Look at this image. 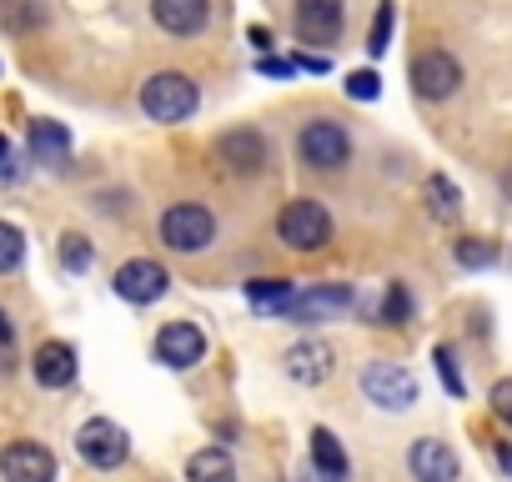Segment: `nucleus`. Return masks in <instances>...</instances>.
Returning <instances> with one entry per match:
<instances>
[{
	"label": "nucleus",
	"instance_id": "f257e3e1",
	"mask_svg": "<svg viewBox=\"0 0 512 482\" xmlns=\"http://www.w3.org/2000/svg\"><path fill=\"white\" fill-rule=\"evenodd\" d=\"M196 101H201V91H196V81L181 76V71H156V76L141 86V111H146L151 121H161V126L186 121V116L196 111Z\"/></svg>",
	"mask_w": 512,
	"mask_h": 482
},
{
	"label": "nucleus",
	"instance_id": "f03ea898",
	"mask_svg": "<svg viewBox=\"0 0 512 482\" xmlns=\"http://www.w3.org/2000/svg\"><path fill=\"white\" fill-rule=\"evenodd\" d=\"M216 236V216L201 206V201H176L166 216H161V241L171 252L191 257V252H206Z\"/></svg>",
	"mask_w": 512,
	"mask_h": 482
},
{
	"label": "nucleus",
	"instance_id": "7ed1b4c3",
	"mask_svg": "<svg viewBox=\"0 0 512 482\" xmlns=\"http://www.w3.org/2000/svg\"><path fill=\"white\" fill-rule=\"evenodd\" d=\"M277 236L287 241L292 252H317V247H327L332 241V216H327V206L322 201H287L282 206V216H277Z\"/></svg>",
	"mask_w": 512,
	"mask_h": 482
},
{
	"label": "nucleus",
	"instance_id": "20e7f679",
	"mask_svg": "<svg viewBox=\"0 0 512 482\" xmlns=\"http://www.w3.org/2000/svg\"><path fill=\"white\" fill-rule=\"evenodd\" d=\"M297 156H302L312 171H342V166L352 161V141H347V131H342L332 116H322V121H307V126H302Z\"/></svg>",
	"mask_w": 512,
	"mask_h": 482
},
{
	"label": "nucleus",
	"instance_id": "39448f33",
	"mask_svg": "<svg viewBox=\"0 0 512 482\" xmlns=\"http://www.w3.org/2000/svg\"><path fill=\"white\" fill-rule=\"evenodd\" d=\"M362 392H367L377 407H387V412H402V407L417 402V382H412V372L397 367V362H372V367L362 372Z\"/></svg>",
	"mask_w": 512,
	"mask_h": 482
},
{
	"label": "nucleus",
	"instance_id": "423d86ee",
	"mask_svg": "<svg viewBox=\"0 0 512 482\" xmlns=\"http://www.w3.org/2000/svg\"><path fill=\"white\" fill-rule=\"evenodd\" d=\"M76 452L91 462V467H121L126 462V452H131V442H126V432L116 427V422H106V417H91V422H81V432H76Z\"/></svg>",
	"mask_w": 512,
	"mask_h": 482
},
{
	"label": "nucleus",
	"instance_id": "0eeeda50",
	"mask_svg": "<svg viewBox=\"0 0 512 482\" xmlns=\"http://www.w3.org/2000/svg\"><path fill=\"white\" fill-rule=\"evenodd\" d=\"M462 86V66L447 56V51H422L412 61V91L422 101H447L452 91Z\"/></svg>",
	"mask_w": 512,
	"mask_h": 482
},
{
	"label": "nucleus",
	"instance_id": "6e6552de",
	"mask_svg": "<svg viewBox=\"0 0 512 482\" xmlns=\"http://www.w3.org/2000/svg\"><path fill=\"white\" fill-rule=\"evenodd\" d=\"M267 136L262 131H251V126H236V131H226L221 141H216V161L226 166V171H236V176H256L267 166Z\"/></svg>",
	"mask_w": 512,
	"mask_h": 482
},
{
	"label": "nucleus",
	"instance_id": "1a4fd4ad",
	"mask_svg": "<svg viewBox=\"0 0 512 482\" xmlns=\"http://www.w3.org/2000/svg\"><path fill=\"white\" fill-rule=\"evenodd\" d=\"M166 267L161 262H151V257H136V262H121V272H116V297L121 302H131V307H146V302H156L161 292H166Z\"/></svg>",
	"mask_w": 512,
	"mask_h": 482
},
{
	"label": "nucleus",
	"instance_id": "9d476101",
	"mask_svg": "<svg viewBox=\"0 0 512 482\" xmlns=\"http://www.w3.org/2000/svg\"><path fill=\"white\" fill-rule=\"evenodd\" d=\"M156 357H161L166 367H176V372L196 367V362L206 357V337H201V327H191V322H166V327L156 332Z\"/></svg>",
	"mask_w": 512,
	"mask_h": 482
},
{
	"label": "nucleus",
	"instance_id": "9b49d317",
	"mask_svg": "<svg viewBox=\"0 0 512 482\" xmlns=\"http://www.w3.org/2000/svg\"><path fill=\"white\" fill-rule=\"evenodd\" d=\"M0 472L6 482H56V457L41 442H11L0 452Z\"/></svg>",
	"mask_w": 512,
	"mask_h": 482
},
{
	"label": "nucleus",
	"instance_id": "f8f14e48",
	"mask_svg": "<svg viewBox=\"0 0 512 482\" xmlns=\"http://www.w3.org/2000/svg\"><path fill=\"white\" fill-rule=\"evenodd\" d=\"M407 467H412L417 482H457V452L447 442H437V437H417Z\"/></svg>",
	"mask_w": 512,
	"mask_h": 482
},
{
	"label": "nucleus",
	"instance_id": "ddd939ff",
	"mask_svg": "<svg viewBox=\"0 0 512 482\" xmlns=\"http://www.w3.org/2000/svg\"><path fill=\"white\" fill-rule=\"evenodd\" d=\"M151 16L171 36H196V31H206L211 6H206V0H151Z\"/></svg>",
	"mask_w": 512,
	"mask_h": 482
},
{
	"label": "nucleus",
	"instance_id": "4468645a",
	"mask_svg": "<svg viewBox=\"0 0 512 482\" xmlns=\"http://www.w3.org/2000/svg\"><path fill=\"white\" fill-rule=\"evenodd\" d=\"M357 297L347 292V287H317V292H307V297H297V302H287V312L282 317H292V322H302V327H312V322H327V317H337V312H347Z\"/></svg>",
	"mask_w": 512,
	"mask_h": 482
},
{
	"label": "nucleus",
	"instance_id": "2eb2a0df",
	"mask_svg": "<svg viewBox=\"0 0 512 482\" xmlns=\"http://www.w3.org/2000/svg\"><path fill=\"white\" fill-rule=\"evenodd\" d=\"M332 357H337V352H332L327 342H292L282 362H287V377H292V382H307V387H312V382H327V377H332V367H337Z\"/></svg>",
	"mask_w": 512,
	"mask_h": 482
},
{
	"label": "nucleus",
	"instance_id": "dca6fc26",
	"mask_svg": "<svg viewBox=\"0 0 512 482\" xmlns=\"http://www.w3.org/2000/svg\"><path fill=\"white\" fill-rule=\"evenodd\" d=\"M31 372L41 387H71L76 382V352L66 342H41L31 357Z\"/></svg>",
	"mask_w": 512,
	"mask_h": 482
},
{
	"label": "nucleus",
	"instance_id": "f3484780",
	"mask_svg": "<svg viewBox=\"0 0 512 482\" xmlns=\"http://www.w3.org/2000/svg\"><path fill=\"white\" fill-rule=\"evenodd\" d=\"M302 41H332L342 31V0H297Z\"/></svg>",
	"mask_w": 512,
	"mask_h": 482
},
{
	"label": "nucleus",
	"instance_id": "a211bd4d",
	"mask_svg": "<svg viewBox=\"0 0 512 482\" xmlns=\"http://www.w3.org/2000/svg\"><path fill=\"white\" fill-rule=\"evenodd\" d=\"M312 467H317V482H347V452L327 427L312 432Z\"/></svg>",
	"mask_w": 512,
	"mask_h": 482
},
{
	"label": "nucleus",
	"instance_id": "6ab92c4d",
	"mask_svg": "<svg viewBox=\"0 0 512 482\" xmlns=\"http://www.w3.org/2000/svg\"><path fill=\"white\" fill-rule=\"evenodd\" d=\"M186 482H236V467L221 447H201L186 462Z\"/></svg>",
	"mask_w": 512,
	"mask_h": 482
},
{
	"label": "nucleus",
	"instance_id": "aec40b11",
	"mask_svg": "<svg viewBox=\"0 0 512 482\" xmlns=\"http://www.w3.org/2000/svg\"><path fill=\"white\" fill-rule=\"evenodd\" d=\"M246 297H251V307L256 312H287V302H292V282L287 277H256V282H246Z\"/></svg>",
	"mask_w": 512,
	"mask_h": 482
},
{
	"label": "nucleus",
	"instance_id": "412c9836",
	"mask_svg": "<svg viewBox=\"0 0 512 482\" xmlns=\"http://www.w3.org/2000/svg\"><path fill=\"white\" fill-rule=\"evenodd\" d=\"M46 21V6L41 0H0V31H11V36H26Z\"/></svg>",
	"mask_w": 512,
	"mask_h": 482
},
{
	"label": "nucleus",
	"instance_id": "4be33fe9",
	"mask_svg": "<svg viewBox=\"0 0 512 482\" xmlns=\"http://www.w3.org/2000/svg\"><path fill=\"white\" fill-rule=\"evenodd\" d=\"M31 151L41 161H61L71 151V131L61 121H31Z\"/></svg>",
	"mask_w": 512,
	"mask_h": 482
},
{
	"label": "nucleus",
	"instance_id": "5701e85b",
	"mask_svg": "<svg viewBox=\"0 0 512 482\" xmlns=\"http://www.w3.org/2000/svg\"><path fill=\"white\" fill-rule=\"evenodd\" d=\"M422 196H427V211H432L437 221H457V216H462V191H457L447 176H427Z\"/></svg>",
	"mask_w": 512,
	"mask_h": 482
},
{
	"label": "nucleus",
	"instance_id": "b1692460",
	"mask_svg": "<svg viewBox=\"0 0 512 482\" xmlns=\"http://www.w3.org/2000/svg\"><path fill=\"white\" fill-rule=\"evenodd\" d=\"M21 262H26V236H21V226L0 221V272H16Z\"/></svg>",
	"mask_w": 512,
	"mask_h": 482
},
{
	"label": "nucleus",
	"instance_id": "393cba45",
	"mask_svg": "<svg viewBox=\"0 0 512 482\" xmlns=\"http://www.w3.org/2000/svg\"><path fill=\"white\" fill-rule=\"evenodd\" d=\"M407 317H412V297H407V287H402V282H392V287H387V297H382L377 322H382V327H402Z\"/></svg>",
	"mask_w": 512,
	"mask_h": 482
},
{
	"label": "nucleus",
	"instance_id": "a878e982",
	"mask_svg": "<svg viewBox=\"0 0 512 482\" xmlns=\"http://www.w3.org/2000/svg\"><path fill=\"white\" fill-rule=\"evenodd\" d=\"M61 262H66V272H86V267L96 262L91 241H86L81 231H66V236H61Z\"/></svg>",
	"mask_w": 512,
	"mask_h": 482
},
{
	"label": "nucleus",
	"instance_id": "bb28decb",
	"mask_svg": "<svg viewBox=\"0 0 512 482\" xmlns=\"http://www.w3.org/2000/svg\"><path fill=\"white\" fill-rule=\"evenodd\" d=\"M457 262L462 267H492L497 262V247H492V241H482V236H462L457 241Z\"/></svg>",
	"mask_w": 512,
	"mask_h": 482
},
{
	"label": "nucleus",
	"instance_id": "cd10ccee",
	"mask_svg": "<svg viewBox=\"0 0 512 482\" xmlns=\"http://www.w3.org/2000/svg\"><path fill=\"white\" fill-rule=\"evenodd\" d=\"M392 0H382V6H377V16H372V36H367V51L372 56H382L387 51V41H392Z\"/></svg>",
	"mask_w": 512,
	"mask_h": 482
},
{
	"label": "nucleus",
	"instance_id": "c85d7f7f",
	"mask_svg": "<svg viewBox=\"0 0 512 482\" xmlns=\"http://www.w3.org/2000/svg\"><path fill=\"white\" fill-rule=\"evenodd\" d=\"M377 91H382L377 71H352V76H347V96H352V101H377Z\"/></svg>",
	"mask_w": 512,
	"mask_h": 482
},
{
	"label": "nucleus",
	"instance_id": "c756f323",
	"mask_svg": "<svg viewBox=\"0 0 512 482\" xmlns=\"http://www.w3.org/2000/svg\"><path fill=\"white\" fill-rule=\"evenodd\" d=\"M432 362H437V377L447 382V392H452V397H462V377H457V362H452V352H447V347H437V352H432Z\"/></svg>",
	"mask_w": 512,
	"mask_h": 482
},
{
	"label": "nucleus",
	"instance_id": "7c9ffc66",
	"mask_svg": "<svg viewBox=\"0 0 512 482\" xmlns=\"http://www.w3.org/2000/svg\"><path fill=\"white\" fill-rule=\"evenodd\" d=\"M492 412H497V417L512 427V377H502V382L492 387Z\"/></svg>",
	"mask_w": 512,
	"mask_h": 482
},
{
	"label": "nucleus",
	"instance_id": "2f4dec72",
	"mask_svg": "<svg viewBox=\"0 0 512 482\" xmlns=\"http://www.w3.org/2000/svg\"><path fill=\"white\" fill-rule=\"evenodd\" d=\"M262 71H267V76H282V81H287V76H292V61H262Z\"/></svg>",
	"mask_w": 512,
	"mask_h": 482
},
{
	"label": "nucleus",
	"instance_id": "473e14b6",
	"mask_svg": "<svg viewBox=\"0 0 512 482\" xmlns=\"http://www.w3.org/2000/svg\"><path fill=\"white\" fill-rule=\"evenodd\" d=\"M6 347H11V317L0 312V352H6Z\"/></svg>",
	"mask_w": 512,
	"mask_h": 482
},
{
	"label": "nucleus",
	"instance_id": "72a5a7b5",
	"mask_svg": "<svg viewBox=\"0 0 512 482\" xmlns=\"http://www.w3.org/2000/svg\"><path fill=\"white\" fill-rule=\"evenodd\" d=\"M502 196L512 201V171H502Z\"/></svg>",
	"mask_w": 512,
	"mask_h": 482
},
{
	"label": "nucleus",
	"instance_id": "f704fd0d",
	"mask_svg": "<svg viewBox=\"0 0 512 482\" xmlns=\"http://www.w3.org/2000/svg\"><path fill=\"white\" fill-rule=\"evenodd\" d=\"M6 156H11V141H6V136H0V161H6Z\"/></svg>",
	"mask_w": 512,
	"mask_h": 482
}]
</instances>
